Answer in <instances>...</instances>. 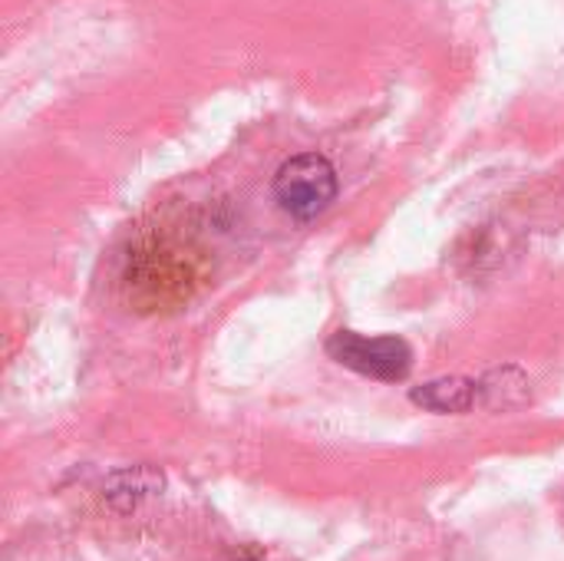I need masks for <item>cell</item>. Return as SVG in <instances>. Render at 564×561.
<instances>
[{
	"mask_svg": "<svg viewBox=\"0 0 564 561\" xmlns=\"http://www.w3.org/2000/svg\"><path fill=\"white\" fill-rule=\"evenodd\" d=\"M413 403L433 410V413H463L476 403V384L463 377L433 380L420 390H413Z\"/></svg>",
	"mask_w": 564,
	"mask_h": 561,
	"instance_id": "3",
	"label": "cell"
},
{
	"mask_svg": "<svg viewBox=\"0 0 564 561\" xmlns=\"http://www.w3.org/2000/svg\"><path fill=\"white\" fill-rule=\"evenodd\" d=\"M327 354L364 377L373 380H406L413 367V350L400 337H364L354 331H337L327 341Z\"/></svg>",
	"mask_w": 564,
	"mask_h": 561,
	"instance_id": "2",
	"label": "cell"
},
{
	"mask_svg": "<svg viewBox=\"0 0 564 561\" xmlns=\"http://www.w3.org/2000/svg\"><path fill=\"white\" fill-rule=\"evenodd\" d=\"M274 198L291 218L311 222L321 212H327L330 202L337 198V172L324 155L301 152L278 169Z\"/></svg>",
	"mask_w": 564,
	"mask_h": 561,
	"instance_id": "1",
	"label": "cell"
}]
</instances>
